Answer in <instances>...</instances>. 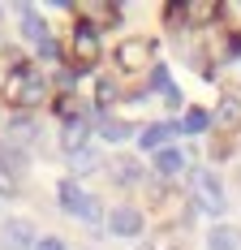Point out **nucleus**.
I'll list each match as a JSON object with an SVG mask.
<instances>
[{"label":"nucleus","instance_id":"1","mask_svg":"<svg viewBox=\"0 0 241 250\" xmlns=\"http://www.w3.org/2000/svg\"><path fill=\"white\" fill-rule=\"evenodd\" d=\"M48 95V78L39 69H13L9 82H4V100L18 104V108H30V104H43Z\"/></svg>","mask_w":241,"mask_h":250},{"label":"nucleus","instance_id":"2","mask_svg":"<svg viewBox=\"0 0 241 250\" xmlns=\"http://www.w3.org/2000/svg\"><path fill=\"white\" fill-rule=\"evenodd\" d=\"M190 186H194V207H198V211H207V216H224V211H228V199H224V186H220L216 173L198 168V173L190 177Z\"/></svg>","mask_w":241,"mask_h":250},{"label":"nucleus","instance_id":"3","mask_svg":"<svg viewBox=\"0 0 241 250\" xmlns=\"http://www.w3.org/2000/svg\"><path fill=\"white\" fill-rule=\"evenodd\" d=\"M0 237H4V246L9 250H35V225L30 220H22V216H13V220H4V229H0Z\"/></svg>","mask_w":241,"mask_h":250},{"label":"nucleus","instance_id":"4","mask_svg":"<svg viewBox=\"0 0 241 250\" xmlns=\"http://www.w3.org/2000/svg\"><path fill=\"white\" fill-rule=\"evenodd\" d=\"M108 229H112V237H138L142 233V211L138 207H112Z\"/></svg>","mask_w":241,"mask_h":250},{"label":"nucleus","instance_id":"5","mask_svg":"<svg viewBox=\"0 0 241 250\" xmlns=\"http://www.w3.org/2000/svg\"><path fill=\"white\" fill-rule=\"evenodd\" d=\"M120 69H146V61H151V43L146 39H125L117 52Z\"/></svg>","mask_w":241,"mask_h":250},{"label":"nucleus","instance_id":"6","mask_svg":"<svg viewBox=\"0 0 241 250\" xmlns=\"http://www.w3.org/2000/svg\"><path fill=\"white\" fill-rule=\"evenodd\" d=\"M168 138H177V125L155 121V125H146L142 134H138V147H142V151H155V155H160V151L168 147Z\"/></svg>","mask_w":241,"mask_h":250},{"label":"nucleus","instance_id":"7","mask_svg":"<svg viewBox=\"0 0 241 250\" xmlns=\"http://www.w3.org/2000/svg\"><path fill=\"white\" fill-rule=\"evenodd\" d=\"M207 250H241V229L237 225H216L207 233Z\"/></svg>","mask_w":241,"mask_h":250},{"label":"nucleus","instance_id":"8","mask_svg":"<svg viewBox=\"0 0 241 250\" xmlns=\"http://www.w3.org/2000/svg\"><path fill=\"white\" fill-rule=\"evenodd\" d=\"M73 52H78V61L82 65H91L99 56V39H95V30L91 26H78V35H73Z\"/></svg>","mask_w":241,"mask_h":250},{"label":"nucleus","instance_id":"9","mask_svg":"<svg viewBox=\"0 0 241 250\" xmlns=\"http://www.w3.org/2000/svg\"><path fill=\"white\" fill-rule=\"evenodd\" d=\"M18 13H22V30H26V39H35V43H48V26H43V18H39L30 4H18Z\"/></svg>","mask_w":241,"mask_h":250},{"label":"nucleus","instance_id":"10","mask_svg":"<svg viewBox=\"0 0 241 250\" xmlns=\"http://www.w3.org/2000/svg\"><path fill=\"white\" fill-rule=\"evenodd\" d=\"M99 164H103V160H99V151H95V147H78V151H69V168H73L78 177L95 173Z\"/></svg>","mask_w":241,"mask_h":250},{"label":"nucleus","instance_id":"11","mask_svg":"<svg viewBox=\"0 0 241 250\" xmlns=\"http://www.w3.org/2000/svg\"><path fill=\"white\" fill-rule=\"evenodd\" d=\"M181 168H185V155H181L177 147H164L160 155H155V173L160 177H177Z\"/></svg>","mask_w":241,"mask_h":250},{"label":"nucleus","instance_id":"12","mask_svg":"<svg viewBox=\"0 0 241 250\" xmlns=\"http://www.w3.org/2000/svg\"><path fill=\"white\" fill-rule=\"evenodd\" d=\"M112 177H117V186H138L142 181V168H138V160H117L112 164Z\"/></svg>","mask_w":241,"mask_h":250},{"label":"nucleus","instance_id":"13","mask_svg":"<svg viewBox=\"0 0 241 250\" xmlns=\"http://www.w3.org/2000/svg\"><path fill=\"white\" fill-rule=\"evenodd\" d=\"M0 164L9 168V173H22L26 168V151L18 143H0Z\"/></svg>","mask_w":241,"mask_h":250},{"label":"nucleus","instance_id":"14","mask_svg":"<svg viewBox=\"0 0 241 250\" xmlns=\"http://www.w3.org/2000/svg\"><path fill=\"white\" fill-rule=\"evenodd\" d=\"M237 121H241V100L237 95H224L220 108H216V125H237Z\"/></svg>","mask_w":241,"mask_h":250},{"label":"nucleus","instance_id":"15","mask_svg":"<svg viewBox=\"0 0 241 250\" xmlns=\"http://www.w3.org/2000/svg\"><path fill=\"white\" fill-rule=\"evenodd\" d=\"M86 134H91V121H86V117H78V121L65 125V143H69V151L86 147Z\"/></svg>","mask_w":241,"mask_h":250},{"label":"nucleus","instance_id":"16","mask_svg":"<svg viewBox=\"0 0 241 250\" xmlns=\"http://www.w3.org/2000/svg\"><path fill=\"white\" fill-rule=\"evenodd\" d=\"M82 190H78V181H60V207L69 211V216H78V207H82Z\"/></svg>","mask_w":241,"mask_h":250},{"label":"nucleus","instance_id":"17","mask_svg":"<svg viewBox=\"0 0 241 250\" xmlns=\"http://www.w3.org/2000/svg\"><path fill=\"white\" fill-rule=\"evenodd\" d=\"M78 220H86V225H99V220H103V203H99L95 194H86V199H82V207H78Z\"/></svg>","mask_w":241,"mask_h":250},{"label":"nucleus","instance_id":"18","mask_svg":"<svg viewBox=\"0 0 241 250\" xmlns=\"http://www.w3.org/2000/svg\"><path fill=\"white\" fill-rule=\"evenodd\" d=\"M129 134H134V129H129V125H125V121H112V117L103 121V138H108V143H125Z\"/></svg>","mask_w":241,"mask_h":250},{"label":"nucleus","instance_id":"19","mask_svg":"<svg viewBox=\"0 0 241 250\" xmlns=\"http://www.w3.org/2000/svg\"><path fill=\"white\" fill-rule=\"evenodd\" d=\"M207 112H185V121H181V129H185V134H202V129H207Z\"/></svg>","mask_w":241,"mask_h":250},{"label":"nucleus","instance_id":"20","mask_svg":"<svg viewBox=\"0 0 241 250\" xmlns=\"http://www.w3.org/2000/svg\"><path fill=\"white\" fill-rule=\"evenodd\" d=\"M35 250H65V242H60V237H39Z\"/></svg>","mask_w":241,"mask_h":250},{"label":"nucleus","instance_id":"21","mask_svg":"<svg viewBox=\"0 0 241 250\" xmlns=\"http://www.w3.org/2000/svg\"><path fill=\"white\" fill-rule=\"evenodd\" d=\"M185 13H190V18H211V13H216V4H190Z\"/></svg>","mask_w":241,"mask_h":250},{"label":"nucleus","instance_id":"22","mask_svg":"<svg viewBox=\"0 0 241 250\" xmlns=\"http://www.w3.org/2000/svg\"><path fill=\"white\" fill-rule=\"evenodd\" d=\"M4 190H13V177H9V168L0 164V194H4Z\"/></svg>","mask_w":241,"mask_h":250},{"label":"nucleus","instance_id":"23","mask_svg":"<svg viewBox=\"0 0 241 250\" xmlns=\"http://www.w3.org/2000/svg\"><path fill=\"white\" fill-rule=\"evenodd\" d=\"M142 250H177V246H168V242H151V246H142Z\"/></svg>","mask_w":241,"mask_h":250}]
</instances>
